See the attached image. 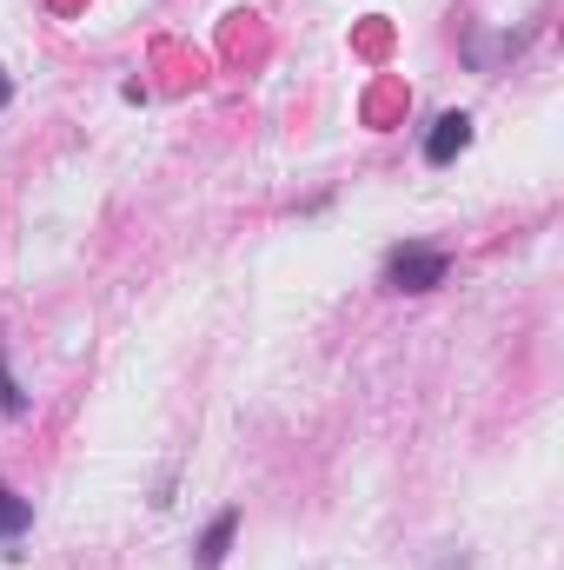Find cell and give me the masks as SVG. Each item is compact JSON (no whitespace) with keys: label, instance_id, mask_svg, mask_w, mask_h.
<instances>
[{"label":"cell","instance_id":"obj_1","mask_svg":"<svg viewBox=\"0 0 564 570\" xmlns=\"http://www.w3.org/2000/svg\"><path fill=\"white\" fill-rule=\"evenodd\" d=\"M445 273H451V253H445V246L406 239V246H392V253H386L379 285H386V292H431V285H445Z\"/></svg>","mask_w":564,"mask_h":570},{"label":"cell","instance_id":"obj_2","mask_svg":"<svg viewBox=\"0 0 564 570\" xmlns=\"http://www.w3.org/2000/svg\"><path fill=\"white\" fill-rule=\"evenodd\" d=\"M465 146H471V120L465 114H438L431 134H425V166H451Z\"/></svg>","mask_w":564,"mask_h":570},{"label":"cell","instance_id":"obj_3","mask_svg":"<svg viewBox=\"0 0 564 570\" xmlns=\"http://www.w3.org/2000/svg\"><path fill=\"white\" fill-rule=\"evenodd\" d=\"M233 538H240V511L226 504L206 531H200V544H193V564L200 570H226V551H233Z\"/></svg>","mask_w":564,"mask_h":570},{"label":"cell","instance_id":"obj_4","mask_svg":"<svg viewBox=\"0 0 564 570\" xmlns=\"http://www.w3.org/2000/svg\"><path fill=\"white\" fill-rule=\"evenodd\" d=\"M27 531H33V498H20V491L0 484V544H13V538H27Z\"/></svg>","mask_w":564,"mask_h":570},{"label":"cell","instance_id":"obj_5","mask_svg":"<svg viewBox=\"0 0 564 570\" xmlns=\"http://www.w3.org/2000/svg\"><path fill=\"white\" fill-rule=\"evenodd\" d=\"M0 412H7V419H27V392H20L13 372H7V352H0Z\"/></svg>","mask_w":564,"mask_h":570},{"label":"cell","instance_id":"obj_6","mask_svg":"<svg viewBox=\"0 0 564 570\" xmlns=\"http://www.w3.org/2000/svg\"><path fill=\"white\" fill-rule=\"evenodd\" d=\"M7 100H13V80H7V73H0V107H7Z\"/></svg>","mask_w":564,"mask_h":570}]
</instances>
